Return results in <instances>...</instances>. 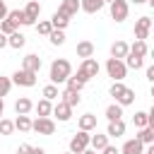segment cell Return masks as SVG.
<instances>
[{
  "label": "cell",
  "mask_w": 154,
  "mask_h": 154,
  "mask_svg": "<svg viewBox=\"0 0 154 154\" xmlns=\"http://www.w3.org/2000/svg\"><path fill=\"white\" fill-rule=\"evenodd\" d=\"M72 75V65H70V60H65V58H55L53 63H51V72H48V77H51V84H65V79Z\"/></svg>",
  "instance_id": "6da1fadb"
},
{
  "label": "cell",
  "mask_w": 154,
  "mask_h": 154,
  "mask_svg": "<svg viewBox=\"0 0 154 154\" xmlns=\"http://www.w3.org/2000/svg\"><path fill=\"white\" fill-rule=\"evenodd\" d=\"M106 72H108V77H113V82H123L125 75H128V67H125L123 60L108 58V60H106Z\"/></svg>",
  "instance_id": "7a4b0ae2"
},
{
  "label": "cell",
  "mask_w": 154,
  "mask_h": 154,
  "mask_svg": "<svg viewBox=\"0 0 154 154\" xmlns=\"http://www.w3.org/2000/svg\"><path fill=\"white\" fill-rule=\"evenodd\" d=\"M108 10H111V19L120 24V22L128 19L130 5H128V0H111V2H108Z\"/></svg>",
  "instance_id": "3957f363"
},
{
  "label": "cell",
  "mask_w": 154,
  "mask_h": 154,
  "mask_svg": "<svg viewBox=\"0 0 154 154\" xmlns=\"http://www.w3.org/2000/svg\"><path fill=\"white\" fill-rule=\"evenodd\" d=\"M31 130L38 135H53L55 132V120L51 116H38L36 120H31Z\"/></svg>",
  "instance_id": "277c9868"
},
{
  "label": "cell",
  "mask_w": 154,
  "mask_h": 154,
  "mask_svg": "<svg viewBox=\"0 0 154 154\" xmlns=\"http://www.w3.org/2000/svg\"><path fill=\"white\" fill-rule=\"evenodd\" d=\"M87 147H89V132L87 130H79L70 137V152L72 154H82Z\"/></svg>",
  "instance_id": "5b68a950"
},
{
  "label": "cell",
  "mask_w": 154,
  "mask_h": 154,
  "mask_svg": "<svg viewBox=\"0 0 154 154\" xmlns=\"http://www.w3.org/2000/svg\"><path fill=\"white\" fill-rule=\"evenodd\" d=\"M24 17H26L24 26H34L38 22V17H41V2L38 0H29L26 7H24Z\"/></svg>",
  "instance_id": "8992f818"
},
{
  "label": "cell",
  "mask_w": 154,
  "mask_h": 154,
  "mask_svg": "<svg viewBox=\"0 0 154 154\" xmlns=\"http://www.w3.org/2000/svg\"><path fill=\"white\" fill-rule=\"evenodd\" d=\"M10 79H12V84H17V87H34V84H36V72H29V70H22V67H19Z\"/></svg>",
  "instance_id": "52a82bcc"
},
{
  "label": "cell",
  "mask_w": 154,
  "mask_h": 154,
  "mask_svg": "<svg viewBox=\"0 0 154 154\" xmlns=\"http://www.w3.org/2000/svg\"><path fill=\"white\" fill-rule=\"evenodd\" d=\"M149 31H152V19H149V17H140V19L135 22V38L147 41V38H149Z\"/></svg>",
  "instance_id": "ba28073f"
},
{
  "label": "cell",
  "mask_w": 154,
  "mask_h": 154,
  "mask_svg": "<svg viewBox=\"0 0 154 154\" xmlns=\"http://www.w3.org/2000/svg\"><path fill=\"white\" fill-rule=\"evenodd\" d=\"M77 70H82V72L87 75V79H94V77H99L101 65L96 63V58H82V65H79Z\"/></svg>",
  "instance_id": "9c48e42d"
},
{
  "label": "cell",
  "mask_w": 154,
  "mask_h": 154,
  "mask_svg": "<svg viewBox=\"0 0 154 154\" xmlns=\"http://www.w3.org/2000/svg\"><path fill=\"white\" fill-rule=\"evenodd\" d=\"M51 116H55L60 123H67V120L72 118V108H70L65 101H60V99H58V103H53V111H51Z\"/></svg>",
  "instance_id": "30bf717a"
},
{
  "label": "cell",
  "mask_w": 154,
  "mask_h": 154,
  "mask_svg": "<svg viewBox=\"0 0 154 154\" xmlns=\"http://www.w3.org/2000/svg\"><path fill=\"white\" fill-rule=\"evenodd\" d=\"M41 58L36 55V53H29V55H24V60H22V70H29V72H41Z\"/></svg>",
  "instance_id": "8fae6325"
},
{
  "label": "cell",
  "mask_w": 154,
  "mask_h": 154,
  "mask_svg": "<svg viewBox=\"0 0 154 154\" xmlns=\"http://www.w3.org/2000/svg\"><path fill=\"white\" fill-rule=\"evenodd\" d=\"M103 5H106L103 0H79V10L87 12V14H96V12H101Z\"/></svg>",
  "instance_id": "7c38bea8"
},
{
  "label": "cell",
  "mask_w": 154,
  "mask_h": 154,
  "mask_svg": "<svg viewBox=\"0 0 154 154\" xmlns=\"http://www.w3.org/2000/svg\"><path fill=\"white\" fill-rule=\"evenodd\" d=\"M34 111V103H31V99H26V96H19L17 101H14V113L17 116H29Z\"/></svg>",
  "instance_id": "4fadbf2b"
},
{
  "label": "cell",
  "mask_w": 154,
  "mask_h": 154,
  "mask_svg": "<svg viewBox=\"0 0 154 154\" xmlns=\"http://www.w3.org/2000/svg\"><path fill=\"white\" fill-rule=\"evenodd\" d=\"M58 12H63L65 17H75L77 12H79V0H63L60 2V7H58Z\"/></svg>",
  "instance_id": "5bb4252c"
},
{
  "label": "cell",
  "mask_w": 154,
  "mask_h": 154,
  "mask_svg": "<svg viewBox=\"0 0 154 154\" xmlns=\"http://www.w3.org/2000/svg\"><path fill=\"white\" fill-rule=\"evenodd\" d=\"M106 135H108V137H123V135H125V123H123V118H120V120H108Z\"/></svg>",
  "instance_id": "9a60e30c"
},
{
  "label": "cell",
  "mask_w": 154,
  "mask_h": 154,
  "mask_svg": "<svg viewBox=\"0 0 154 154\" xmlns=\"http://www.w3.org/2000/svg\"><path fill=\"white\" fill-rule=\"evenodd\" d=\"M106 144H108V135H106V132H96V135H89V147H91L94 152H101Z\"/></svg>",
  "instance_id": "2e32d148"
},
{
  "label": "cell",
  "mask_w": 154,
  "mask_h": 154,
  "mask_svg": "<svg viewBox=\"0 0 154 154\" xmlns=\"http://www.w3.org/2000/svg\"><path fill=\"white\" fill-rule=\"evenodd\" d=\"M142 152H144V144H142L137 137L128 140V142L123 144V149H120V154H142Z\"/></svg>",
  "instance_id": "e0dca14e"
},
{
  "label": "cell",
  "mask_w": 154,
  "mask_h": 154,
  "mask_svg": "<svg viewBox=\"0 0 154 154\" xmlns=\"http://www.w3.org/2000/svg\"><path fill=\"white\" fill-rule=\"evenodd\" d=\"M24 43H26V36L17 29V31H12L10 36H7V46L10 48H14V51H19V48H24Z\"/></svg>",
  "instance_id": "ac0fdd59"
},
{
  "label": "cell",
  "mask_w": 154,
  "mask_h": 154,
  "mask_svg": "<svg viewBox=\"0 0 154 154\" xmlns=\"http://www.w3.org/2000/svg\"><path fill=\"white\" fill-rule=\"evenodd\" d=\"M128 53H130V55H137V58H144V55L149 53V48H147V41H140V38H135V43H132V46H128Z\"/></svg>",
  "instance_id": "d6986e66"
},
{
  "label": "cell",
  "mask_w": 154,
  "mask_h": 154,
  "mask_svg": "<svg viewBox=\"0 0 154 154\" xmlns=\"http://www.w3.org/2000/svg\"><path fill=\"white\" fill-rule=\"evenodd\" d=\"M116 103H120L123 108L125 106H130V103H135V89H130V87H125L118 96H116Z\"/></svg>",
  "instance_id": "ffe728a7"
},
{
  "label": "cell",
  "mask_w": 154,
  "mask_h": 154,
  "mask_svg": "<svg viewBox=\"0 0 154 154\" xmlns=\"http://www.w3.org/2000/svg\"><path fill=\"white\" fill-rule=\"evenodd\" d=\"M60 96H63L60 101H65V103H67L70 108L79 106V101H82V94H79V91H72V89H65V91H63Z\"/></svg>",
  "instance_id": "44dd1931"
},
{
  "label": "cell",
  "mask_w": 154,
  "mask_h": 154,
  "mask_svg": "<svg viewBox=\"0 0 154 154\" xmlns=\"http://www.w3.org/2000/svg\"><path fill=\"white\" fill-rule=\"evenodd\" d=\"M79 130H87V132L96 130V116H94V113H84V116H79Z\"/></svg>",
  "instance_id": "7402d4cb"
},
{
  "label": "cell",
  "mask_w": 154,
  "mask_h": 154,
  "mask_svg": "<svg viewBox=\"0 0 154 154\" xmlns=\"http://www.w3.org/2000/svg\"><path fill=\"white\" fill-rule=\"evenodd\" d=\"M135 137H137V140H140L144 147H147V144H154V128L144 125V128H140V132H137Z\"/></svg>",
  "instance_id": "603a6c76"
},
{
  "label": "cell",
  "mask_w": 154,
  "mask_h": 154,
  "mask_svg": "<svg viewBox=\"0 0 154 154\" xmlns=\"http://www.w3.org/2000/svg\"><path fill=\"white\" fill-rule=\"evenodd\" d=\"M51 24H53V29H63V31H65V29H67V24H70V17H65L63 12H58V10H55V12H53V17H51Z\"/></svg>",
  "instance_id": "cb8c5ba5"
},
{
  "label": "cell",
  "mask_w": 154,
  "mask_h": 154,
  "mask_svg": "<svg viewBox=\"0 0 154 154\" xmlns=\"http://www.w3.org/2000/svg\"><path fill=\"white\" fill-rule=\"evenodd\" d=\"M5 19H10V22H12L17 29H19V26H24V22H26V17H24V10H10Z\"/></svg>",
  "instance_id": "d4e9b609"
},
{
  "label": "cell",
  "mask_w": 154,
  "mask_h": 154,
  "mask_svg": "<svg viewBox=\"0 0 154 154\" xmlns=\"http://www.w3.org/2000/svg\"><path fill=\"white\" fill-rule=\"evenodd\" d=\"M125 55H128V43H125V41H116V43L111 46V58L123 60Z\"/></svg>",
  "instance_id": "484cf974"
},
{
  "label": "cell",
  "mask_w": 154,
  "mask_h": 154,
  "mask_svg": "<svg viewBox=\"0 0 154 154\" xmlns=\"http://www.w3.org/2000/svg\"><path fill=\"white\" fill-rule=\"evenodd\" d=\"M77 55L79 58H91L94 55V43L91 41H79L77 43Z\"/></svg>",
  "instance_id": "4316f807"
},
{
  "label": "cell",
  "mask_w": 154,
  "mask_h": 154,
  "mask_svg": "<svg viewBox=\"0 0 154 154\" xmlns=\"http://www.w3.org/2000/svg\"><path fill=\"white\" fill-rule=\"evenodd\" d=\"M106 118H108V120H120V118H123V106H120V103L106 106Z\"/></svg>",
  "instance_id": "83f0119b"
},
{
  "label": "cell",
  "mask_w": 154,
  "mask_h": 154,
  "mask_svg": "<svg viewBox=\"0 0 154 154\" xmlns=\"http://www.w3.org/2000/svg\"><path fill=\"white\" fill-rule=\"evenodd\" d=\"M14 130L29 132V130H31V118H29V116H17V118H14Z\"/></svg>",
  "instance_id": "f1b7e54d"
},
{
  "label": "cell",
  "mask_w": 154,
  "mask_h": 154,
  "mask_svg": "<svg viewBox=\"0 0 154 154\" xmlns=\"http://www.w3.org/2000/svg\"><path fill=\"white\" fill-rule=\"evenodd\" d=\"M34 111H36L38 116H51V111H53V101H48V99H41V101L34 106Z\"/></svg>",
  "instance_id": "f546056e"
},
{
  "label": "cell",
  "mask_w": 154,
  "mask_h": 154,
  "mask_svg": "<svg viewBox=\"0 0 154 154\" xmlns=\"http://www.w3.org/2000/svg\"><path fill=\"white\" fill-rule=\"evenodd\" d=\"M123 63H125V67H130V70H140V67L144 65V60H142V58H137V55H130V53L123 58Z\"/></svg>",
  "instance_id": "4dcf8cb0"
},
{
  "label": "cell",
  "mask_w": 154,
  "mask_h": 154,
  "mask_svg": "<svg viewBox=\"0 0 154 154\" xmlns=\"http://www.w3.org/2000/svg\"><path fill=\"white\" fill-rule=\"evenodd\" d=\"M41 94H43V99H48V101H55V99L60 96V91H58V84H46V87L41 89Z\"/></svg>",
  "instance_id": "1f68e13d"
},
{
  "label": "cell",
  "mask_w": 154,
  "mask_h": 154,
  "mask_svg": "<svg viewBox=\"0 0 154 154\" xmlns=\"http://www.w3.org/2000/svg\"><path fill=\"white\" fill-rule=\"evenodd\" d=\"M132 123H135V128L140 130V128H144V125H149V116H147V111H137L135 116H132Z\"/></svg>",
  "instance_id": "d6a6232c"
},
{
  "label": "cell",
  "mask_w": 154,
  "mask_h": 154,
  "mask_svg": "<svg viewBox=\"0 0 154 154\" xmlns=\"http://www.w3.org/2000/svg\"><path fill=\"white\" fill-rule=\"evenodd\" d=\"M48 38H51L53 46H63V43H65V31H63V29H53V31L48 34Z\"/></svg>",
  "instance_id": "836d02e7"
},
{
  "label": "cell",
  "mask_w": 154,
  "mask_h": 154,
  "mask_svg": "<svg viewBox=\"0 0 154 154\" xmlns=\"http://www.w3.org/2000/svg\"><path fill=\"white\" fill-rule=\"evenodd\" d=\"M65 89H72V91H82V89H84V82H79L75 75H70V77L65 79Z\"/></svg>",
  "instance_id": "e575fe53"
},
{
  "label": "cell",
  "mask_w": 154,
  "mask_h": 154,
  "mask_svg": "<svg viewBox=\"0 0 154 154\" xmlns=\"http://www.w3.org/2000/svg\"><path fill=\"white\" fill-rule=\"evenodd\" d=\"M34 26H36V31H38V34H43V36H48V34L53 31V24H51V19H41V22H36Z\"/></svg>",
  "instance_id": "d590c367"
},
{
  "label": "cell",
  "mask_w": 154,
  "mask_h": 154,
  "mask_svg": "<svg viewBox=\"0 0 154 154\" xmlns=\"http://www.w3.org/2000/svg\"><path fill=\"white\" fill-rule=\"evenodd\" d=\"M14 132V120L0 118V135H12Z\"/></svg>",
  "instance_id": "8d00e7d4"
},
{
  "label": "cell",
  "mask_w": 154,
  "mask_h": 154,
  "mask_svg": "<svg viewBox=\"0 0 154 154\" xmlns=\"http://www.w3.org/2000/svg\"><path fill=\"white\" fill-rule=\"evenodd\" d=\"M12 31H17V26L10 22V19H0V34H5V36H10Z\"/></svg>",
  "instance_id": "74e56055"
},
{
  "label": "cell",
  "mask_w": 154,
  "mask_h": 154,
  "mask_svg": "<svg viewBox=\"0 0 154 154\" xmlns=\"http://www.w3.org/2000/svg\"><path fill=\"white\" fill-rule=\"evenodd\" d=\"M12 89V79L10 77H0V96H7Z\"/></svg>",
  "instance_id": "f35d334b"
},
{
  "label": "cell",
  "mask_w": 154,
  "mask_h": 154,
  "mask_svg": "<svg viewBox=\"0 0 154 154\" xmlns=\"http://www.w3.org/2000/svg\"><path fill=\"white\" fill-rule=\"evenodd\" d=\"M123 89H125V84H123V82H113V84H111V89H108V94H111V96L116 99V96H118V94H120Z\"/></svg>",
  "instance_id": "ab89813d"
},
{
  "label": "cell",
  "mask_w": 154,
  "mask_h": 154,
  "mask_svg": "<svg viewBox=\"0 0 154 154\" xmlns=\"http://www.w3.org/2000/svg\"><path fill=\"white\" fill-rule=\"evenodd\" d=\"M101 154H120V149H118V147H113V144H106V147L101 149Z\"/></svg>",
  "instance_id": "60d3db41"
},
{
  "label": "cell",
  "mask_w": 154,
  "mask_h": 154,
  "mask_svg": "<svg viewBox=\"0 0 154 154\" xmlns=\"http://www.w3.org/2000/svg\"><path fill=\"white\" fill-rule=\"evenodd\" d=\"M17 154H31V144H19L17 147Z\"/></svg>",
  "instance_id": "b9f144b4"
},
{
  "label": "cell",
  "mask_w": 154,
  "mask_h": 154,
  "mask_svg": "<svg viewBox=\"0 0 154 154\" xmlns=\"http://www.w3.org/2000/svg\"><path fill=\"white\" fill-rule=\"evenodd\" d=\"M7 12H10V10H7V2H5V0H0V19H5V17H7Z\"/></svg>",
  "instance_id": "7bdbcfd3"
},
{
  "label": "cell",
  "mask_w": 154,
  "mask_h": 154,
  "mask_svg": "<svg viewBox=\"0 0 154 154\" xmlns=\"http://www.w3.org/2000/svg\"><path fill=\"white\" fill-rule=\"evenodd\" d=\"M147 79H149V82H154V65H149V67H147Z\"/></svg>",
  "instance_id": "ee69618b"
},
{
  "label": "cell",
  "mask_w": 154,
  "mask_h": 154,
  "mask_svg": "<svg viewBox=\"0 0 154 154\" xmlns=\"http://www.w3.org/2000/svg\"><path fill=\"white\" fill-rule=\"evenodd\" d=\"M75 77H77V79H79V82H84V84H87V82H89V79H87V75H84V72H82V70H77V75H75Z\"/></svg>",
  "instance_id": "f6af8a7d"
},
{
  "label": "cell",
  "mask_w": 154,
  "mask_h": 154,
  "mask_svg": "<svg viewBox=\"0 0 154 154\" xmlns=\"http://www.w3.org/2000/svg\"><path fill=\"white\" fill-rule=\"evenodd\" d=\"M0 48H7V36L0 34Z\"/></svg>",
  "instance_id": "bcb514c9"
},
{
  "label": "cell",
  "mask_w": 154,
  "mask_h": 154,
  "mask_svg": "<svg viewBox=\"0 0 154 154\" xmlns=\"http://www.w3.org/2000/svg\"><path fill=\"white\" fill-rule=\"evenodd\" d=\"M31 154H46L43 147H31Z\"/></svg>",
  "instance_id": "7dc6e473"
},
{
  "label": "cell",
  "mask_w": 154,
  "mask_h": 154,
  "mask_svg": "<svg viewBox=\"0 0 154 154\" xmlns=\"http://www.w3.org/2000/svg\"><path fill=\"white\" fill-rule=\"evenodd\" d=\"M142 154H154V144H147V149H144Z\"/></svg>",
  "instance_id": "c3c4849f"
},
{
  "label": "cell",
  "mask_w": 154,
  "mask_h": 154,
  "mask_svg": "<svg viewBox=\"0 0 154 154\" xmlns=\"http://www.w3.org/2000/svg\"><path fill=\"white\" fill-rule=\"evenodd\" d=\"M2 111H5V101H2V96H0V118H2Z\"/></svg>",
  "instance_id": "681fc988"
},
{
  "label": "cell",
  "mask_w": 154,
  "mask_h": 154,
  "mask_svg": "<svg viewBox=\"0 0 154 154\" xmlns=\"http://www.w3.org/2000/svg\"><path fill=\"white\" fill-rule=\"evenodd\" d=\"M82 154H99V152H94V149H91V147H87V149H84V152H82Z\"/></svg>",
  "instance_id": "f907efd6"
},
{
  "label": "cell",
  "mask_w": 154,
  "mask_h": 154,
  "mask_svg": "<svg viewBox=\"0 0 154 154\" xmlns=\"http://www.w3.org/2000/svg\"><path fill=\"white\" fill-rule=\"evenodd\" d=\"M130 2H135V5H142V2H147V0H130Z\"/></svg>",
  "instance_id": "816d5d0a"
},
{
  "label": "cell",
  "mask_w": 154,
  "mask_h": 154,
  "mask_svg": "<svg viewBox=\"0 0 154 154\" xmlns=\"http://www.w3.org/2000/svg\"><path fill=\"white\" fill-rule=\"evenodd\" d=\"M103 2H111V0H103Z\"/></svg>",
  "instance_id": "f5cc1de1"
},
{
  "label": "cell",
  "mask_w": 154,
  "mask_h": 154,
  "mask_svg": "<svg viewBox=\"0 0 154 154\" xmlns=\"http://www.w3.org/2000/svg\"><path fill=\"white\" fill-rule=\"evenodd\" d=\"M67 154H72V152H67Z\"/></svg>",
  "instance_id": "db71d44e"
},
{
  "label": "cell",
  "mask_w": 154,
  "mask_h": 154,
  "mask_svg": "<svg viewBox=\"0 0 154 154\" xmlns=\"http://www.w3.org/2000/svg\"><path fill=\"white\" fill-rule=\"evenodd\" d=\"M38 2H41V0H38Z\"/></svg>",
  "instance_id": "11a10c76"
}]
</instances>
